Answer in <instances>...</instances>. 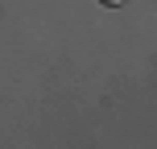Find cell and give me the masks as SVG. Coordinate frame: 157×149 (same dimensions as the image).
Segmentation results:
<instances>
[{
    "label": "cell",
    "mask_w": 157,
    "mask_h": 149,
    "mask_svg": "<svg viewBox=\"0 0 157 149\" xmlns=\"http://www.w3.org/2000/svg\"><path fill=\"white\" fill-rule=\"evenodd\" d=\"M103 4H120V0H103Z\"/></svg>",
    "instance_id": "obj_1"
}]
</instances>
